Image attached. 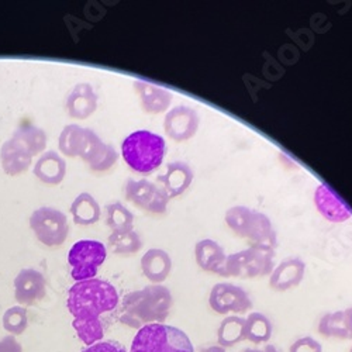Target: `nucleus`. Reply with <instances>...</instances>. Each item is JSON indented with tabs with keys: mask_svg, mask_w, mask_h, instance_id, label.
I'll return each mask as SVG.
<instances>
[{
	"mask_svg": "<svg viewBox=\"0 0 352 352\" xmlns=\"http://www.w3.org/2000/svg\"><path fill=\"white\" fill-rule=\"evenodd\" d=\"M3 326L12 334H21L27 329V310L23 306L9 309L3 316Z\"/></svg>",
	"mask_w": 352,
	"mask_h": 352,
	"instance_id": "nucleus-31",
	"label": "nucleus"
},
{
	"mask_svg": "<svg viewBox=\"0 0 352 352\" xmlns=\"http://www.w3.org/2000/svg\"><path fill=\"white\" fill-rule=\"evenodd\" d=\"M124 195L131 204L146 213H166L169 197L160 185H155L146 179H129L124 185Z\"/></svg>",
	"mask_w": 352,
	"mask_h": 352,
	"instance_id": "nucleus-9",
	"label": "nucleus"
},
{
	"mask_svg": "<svg viewBox=\"0 0 352 352\" xmlns=\"http://www.w3.org/2000/svg\"><path fill=\"white\" fill-rule=\"evenodd\" d=\"M106 224L111 232L131 231L134 227V214L120 201H111L104 208Z\"/></svg>",
	"mask_w": 352,
	"mask_h": 352,
	"instance_id": "nucleus-27",
	"label": "nucleus"
},
{
	"mask_svg": "<svg viewBox=\"0 0 352 352\" xmlns=\"http://www.w3.org/2000/svg\"><path fill=\"white\" fill-rule=\"evenodd\" d=\"M67 307L79 340L92 345L103 340L114 317H119V292L103 279L76 282L68 292Z\"/></svg>",
	"mask_w": 352,
	"mask_h": 352,
	"instance_id": "nucleus-1",
	"label": "nucleus"
},
{
	"mask_svg": "<svg viewBox=\"0 0 352 352\" xmlns=\"http://www.w3.org/2000/svg\"><path fill=\"white\" fill-rule=\"evenodd\" d=\"M314 206L322 217L331 223H344L352 217V209L326 184L316 188Z\"/></svg>",
	"mask_w": 352,
	"mask_h": 352,
	"instance_id": "nucleus-13",
	"label": "nucleus"
},
{
	"mask_svg": "<svg viewBox=\"0 0 352 352\" xmlns=\"http://www.w3.org/2000/svg\"><path fill=\"white\" fill-rule=\"evenodd\" d=\"M86 131L78 124H68L63 129L60 138H58V148L61 154L69 158L80 157L83 146L86 144Z\"/></svg>",
	"mask_w": 352,
	"mask_h": 352,
	"instance_id": "nucleus-25",
	"label": "nucleus"
},
{
	"mask_svg": "<svg viewBox=\"0 0 352 352\" xmlns=\"http://www.w3.org/2000/svg\"><path fill=\"white\" fill-rule=\"evenodd\" d=\"M349 352H352V346H351V351Z\"/></svg>",
	"mask_w": 352,
	"mask_h": 352,
	"instance_id": "nucleus-37",
	"label": "nucleus"
},
{
	"mask_svg": "<svg viewBox=\"0 0 352 352\" xmlns=\"http://www.w3.org/2000/svg\"><path fill=\"white\" fill-rule=\"evenodd\" d=\"M107 256L106 247L96 240H82L72 245L68 254V263L72 268V278L76 282L95 279L99 268Z\"/></svg>",
	"mask_w": 352,
	"mask_h": 352,
	"instance_id": "nucleus-7",
	"label": "nucleus"
},
{
	"mask_svg": "<svg viewBox=\"0 0 352 352\" xmlns=\"http://www.w3.org/2000/svg\"><path fill=\"white\" fill-rule=\"evenodd\" d=\"M344 314H345V322H346L348 331H349L351 338H352V306L348 307L346 310H344Z\"/></svg>",
	"mask_w": 352,
	"mask_h": 352,
	"instance_id": "nucleus-34",
	"label": "nucleus"
},
{
	"mask_svg": "<svg viewBox=\"0 0 352 352\" xmlns=\"http://www.w3.org/2000/svg\"><path fill=\"white\" fill-rule=\"evenodd\" d=\"M71 214L74 223L78 226H94L100 220L102 209L98 200L91 193L83 192L72 201Z\"/></svg>",
	"mask_w": 352,
	"mask_h": 352,
	"instance_id": "nucleus-23",
	"label": "nucleus"
},
{
	"mask_svg": "<svg viewBox=\"0 0 352 352\" xmlns=\"http://www.w3.org/2000/svg\"><path fill=\"white\" fill-rule=\"evenodd\" d=\"M275 270V248L251 245L250 248L227 255L224 278L252 279L272 274Z\"/></svg>",
	"mask_w": 352,
	"mask_h": 352,
	"instance_id": "nucleus-6",
	"label": "nucleus"
},
{
	"mask_svg": "<svg viewBox=\"0 0 352 352\" xmlns=\"http://www.w3.org/2000/svg\"><path fill=\"white\" fill-rule=\"evenodd\" d=\"M272 337V322L262 313H251L245 318V340L254 344L267 342Z\"/></svg>",
	"mask_w": 352,
	"mask_h": 352,
	"instance_id": "nucleus-28",
	"label": "nucleus"
},
{
	"mask_svg": "<svg viewBox=\"0 0 352 352\" xmlns=\"http://www.w3.org/2000/svg\"><path fill=\"white\" fill-rule=\"evenodd\" d=\"M306 274V263L300 258H287L272 271L270 286L276 292H286L302 283Z\"/></svg>",
	"mask_w": 352,
	"mask_h": 352,
	"instance_id": "nucleus-17",
	"label": "nucleus"
},
{
	"mask_svg": "<svg viewBox=\"0 0 352 352\" xmlns=\"http://www.w3.org/2000/svg\"><path fill=\"white\" fill-rule=\"evenodd\" d=\"M33 170L43 184L60 185L67 176V161L55 151H47L40 155Z\"/></svg>",
	"mask_w": 352,
	"mask_h": 352,
	"instance_id": "nucleus-21",
	"label": "nucleus"
},
{
	"mask_svg": "<svg viewBox=\"0 0 352 352\" xmlns=\"http://www.w3.org/2000/svg\"><path fill=\"white\" fill-rule=\"evenodd\" d=\"M165 154L164 137L148 130H137L129 134L122 144V155L126 164L131 170L141 175L157 170L162 165Z\"/></svg>",
	"mask_w": 352,
	"mask_h": 352,
	"instance_id": "nucleus-3",
	"label": "nucleus"
},
{
	"mask_svg": "<svg viewBox=\"0 0 352 352\" xmlns=\"http://www.w3.org/2000/svg\"><path fill=\"white\" fill-rule=\"evenodd\" d=\"M226 223L234 234L250 240L252 245L275 248L278 244L276 230L265 213L245 206H234L227 210Z\"/></svg>",
	"mask_w": 352,
	"mask_h": 352,
	"instance_id": "nucleus-4",
	"label": "nucleus"
},
{
	"mask_svg": "<svg viewBox=\"0 0 352 352\" xmlns=\"http://www.w3.org/2000/svg\"><path fill=\"white\" fill-rule=\"evenodd\" d=\"M33 155L14 138L8 140L0 150V164L6 175L19 176L32 166Z\"/></svg>",
	"mask_w": 352,
	"mask_h": 352,
	"instance_id": "nucleus-19",
	"label": "nucleus"
},
{
	"mask_svg": "<svg viewBox=\"0 0 352 352\" xmlns=\"http://www.w3.org/2000/svg\"><path fill=\"white\" fill-rule=\"evenodd\" d=\"M199 124L200 119L195 109L188 106H176L166 113L164 120V130L169 138L182 142L196 135Z\"/></svg>",
	"mask_w": 352,
	"mask_h": 352,
	"instance_id": "nucleus-12",
	"label": "nucleus"
},
{
	"mask_svg": "<svg viewBox=\"0 0 352 352\" xmlns=\"http://www.w3.org/2000/svg\"><path fill=\"white\" fill-rule=\"evenodd\" d=\"M197 265L206 272L224 276L227 255L223 247L213 240H201L195 245Z\"/></svg>",
	"mask_w": 352,
	"mask_h": 352,
	"instance_id": "nucleus-20",
	"label": "nucleus"
},
{
	"mask_svg": "<svg viewBox=\"0 0 352 352\" xmlns=\"http://www.w3.org/2000/svg\"><path fill=\"white\" fill-rule=\"evenodd\" d=\"M172 295L162 285H151L129 293L122 302L119 317L131 329H142L148 324H164L170 307Z\"/></svg>",
	"mask_w": 352,
	"mask_h": 352,
	"instance_id": "nucleus-2",
	"label": "nucleus"
},
{
	"mask_svg": "<svg viewBox=\"0 0 352 352\" xmlns=\"http://www.w3.org/2000/svg\"><path fill=\"white\" fill-rule=\"evenodd\" d=\"M130 352H195V348L182 330L157 322L138 330Z\"/></svg>",
	"mask_w": 352,
	"mask_h": 352,
	"instance_id": "nucleus-5",
	"label": "nucleus"
},
{
	"mask_svg": "<svg viewBox=\"0 0 352 352\" xmlns=\"http://www.w3.org/2000/svg\"><path fill=\"white\" fill-rule=\"evenodd\" d=\"M14 290L16 300L21 306H33L45 296V278L36 270H23L14 279Z\"/></svg>",
	"mask_w": 352,
	"mask_h": 352,
	"instance_id": "nucleus-14",
	"label": "nucleus"
},
{
	"mask_svg": "<svg viewBox=\"0 0 352 352\" xmlns=\"http://www.w3.org/2000/svg\"><path fill=\"white\" fill-rule=\"evenodd\" d=\"M82 352H129L120 342L107 340V341H99L87 348H85Z\"/></svg>",
	"mask_w": 352,
	"mask_h": 352,
	"instance_id": "nucleus-33",
	"label": "nucleus"
},
{
	"mask_svg": "<svg viewBox=\"0 0 352 352\" xmlns=\"http://www.w3.org/2000/svg\"><path fill=\"white\" fill-rule=\"evenodd\" d=\"M220 346L230 348L245 340V318L240 316H227L217 330Z\"/></svg>",
	"mask_w": 352,
	"mask_h": 352,
	"instance_id": "nucleus-26",
	"label": "nucleus"
},
{
	"mask_svg": "<svg viewBox=\"0 0 352 352\" xmlns=\"http://www.w3.org/2000/svg\"><path fill=\"white\" fill-rule=\"evenodd\" d=\"M30 228L45 247H61L69 234L68 217L54 208H40L30 216Z\"/></svg>",
	"mask_w": 352,
	"mask_h": 352,
	"instance_id": "nucleus-8",
	"label": "nucleus"
},
{
	"mask_svg": "<svg viewBox=\"0 0 352 352\" xmlns=\"http://www.w3.org/2000/svg\"><path fill=\"white\" fill-rule=\"evenodd\" d=\"M80 158L94 172H106L119 160V153L113 145L106 144L94 130L87 129L86 144Z\"/></svg>",
	"mask_w": 352,
	"mask_h": 352,
	"instance_id": "nucleus-11",
	"label": "nucleus"
},
{
	"mask_svg": "<svg viewBox=\"0 0 352 352\" xmlns=\"http://www.w3.org/2000/svg\"><path fill=\"white\" fill-rule=\"evenodd\" d=\"M243 352H280L275 345H267L265 348H250V349H245Z\"/></svg>",
	"mask_w": 352,
	"mask_h": 352,
	"instance_id": "nucleus-35",
	"label": "nucleus"
},
{
	"mask_svg": "<svg viewBox=\"0 0 352 352\" xmlns=\"http://www.w3.org/2000/svg\"><path fill=\"white\" fill-rule=\"evenodd\" d=\"M134 89L140 98L142 110L148 114L164 113L169 109L172 103V94H169L161 86L142 80H135Z\"/></svg>",
	"mask_w": 352,
	"mask_h": 352,
	"instance_id": "nucleus-18",
	"label": "nucleus"
},
{
	"mask_svg": "<svg viewBox=\"0 0 352 352\" xmlns=\"http://www.w3.org/2000/svg\"><path fill=\"white\" fill-rule=\"evenodd\" d=\"M193 182V170L185 162H172L166 166L165 173L158 176L161 189L170 199L184 195Z\"/></svg>",
	"mask_w": 352,
	"mask_h": 352,
	"instance_id": "nucleus-16",
	"label": "nucleus"
},
{
	"mask_svg": "<svg viewBox=\"0 0 352 352\" xmlns=\"http://www.w3.org/2000/svg\"><path fill=\"white\" fill-rule=\"evenodd\" d=\"M318 333L326 338L349 340L351 334L346 327L344 310L327 313L322 316L318 322Z\"/></svg>",
	"mask_w": 352,
	"mask_h": 352,
	"instance_id": "nucleus-29",
	"label": "nucleus"
},
{
	"mask_svg": "<svg viewBox=\"0 0 352 352\" xmlns=\"http://www.w3.org/2000/svg\"><path fill=\"white\" fill-rule=\"evenodd\" d=\"M199 352H226V348H223L220 345H210L206 348H201Z\"/></svg>",
	"mask_w": 352,
	"mask_h": 352,
	"instance_id": "nucleus-36",
	"label": "nucleus"
},
{
	"mask_svg": "<svg viewBox=\"0 0 352 352\" xmlns=\"http://www.w3.org/2000/svg\"><path fill=\"white\" fill-rule=\"evenodd\" d=\"M141 270L146 279L160 285L170 275L172 259L166 251L151 248L141 258Z\"/></svg>",
	"mask_w": 352,
	"mask_h": 352,
	"instance_id": "nucleus-22",
	"label": "nucleus"
},
{
	"mask_svg": "<svg viewBox=\"0 0 352 352\" xmlns=\"http://www.w3.org/2000/svg\"><path fill=\"white\" fill-rule=\"evenodd\" d=\"M109 248L114 254L127 255V254H135L141 250L142 241L138 236V232L134 230L131 231H122V232H111L109 236Z\"/></svg>",
	"mask_w": 352,
	"mask_h": 352,
	"instance_id": "nucleus-30",
	"label": "nucleus"
},
{
	"mask_svg": "<svg viewBox=\"0 0 352 352\" xmlns=\"http://www.w3.org/2000/svg\"><path fill=\"white\" fill-rule=\"evenodd\" d=\"M12 138L20 142L33 157L43 154L47 146L45 131L32 123L20 124L14 131V134L12 135Z\"/></svg>",
	"mask_w": 352,
	"mask_h": 352,
	"instance_id": "nucleus-24",
	"label": "nucleus"
},
{
	"mask_svg": "<svg viewBox=\"0 0 352 352\" xmlns=\"http://www.w3.org/2000/svg\"><path fill=\"white\" fill-rule=\"evenodd\" d=\"M289 352H322V346L313 337H303L290 345Z\"/></svg>",
	"mask_w": 352,
	"mask_h": 352,
	"instance_id": "nucleus-32",
	"label": "nucleus"
},
{
	"mask_svg": "<svg viewBox=\"0 0 352 352\" xmlns=\"http://www.w3.org/2000/svg\"><path fill=\"white\" fill-rule=\"evenodd\" d=\"M98 95L92 85L78 83L65 102V110L75 120H86L98 109Z\"/></svg>",
	"mask_w": 352,
	"mask_h": 352,
	"instance_id": "nucleus-15",
	"label": "nucleus"
},
{
	"mask_svg": "<svg viewBox=\"0 0 352 352\" xmlns=\"http://www.w3.org/2000/svg\"><path fill=\"white\" fill-rule=\"evenodd\" d=\"M210 307L219 314H244L252 309V300L248 293L231 283H217L209 296Z\"/></svg>",
	"mask_w": 352,
	"mask_h": 352,
	"instance_id": "nucleus-10",
	"label": "nucleus"
}]
</instances>
